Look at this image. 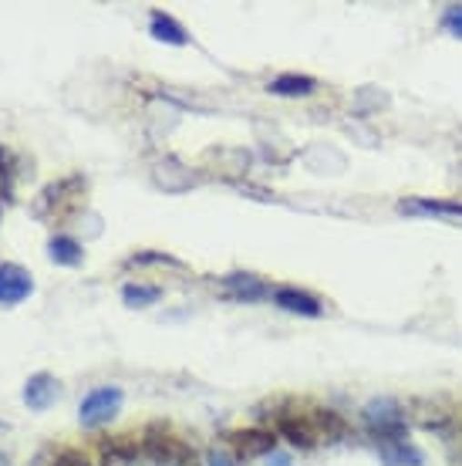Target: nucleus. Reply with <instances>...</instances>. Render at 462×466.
<instances>
[{"label":"nucleus","instance_id":"11","mask_svg":"<svg viewBox=\"0 0 462 466\" xmlns=\"http://www.w3.org/2000/svg\"><path fill=\"white\" fill-rule=\"evenodd\" d=\"M149 35L156 37V41H162V45H176V47L189 45V31L176 21L173 14H166V11L149 14Z\"/></svg>","mask_w":462,"mask_h":466},{"label":"nucleus","instance_id":"18","mask_svg":"<svg viewBox=\"0 0 462 466\" xmlns=\"http://www.w3.org/2000/svg\"><path fill=\"white\" fill-rule=\"evenodd\" d=\"M442 31H449L452 37H459L462 41V4H452V7H446L439 17Z\"/></svg>","mask_w":462,"mask_h":466},{"label":"nucleus","instance_id":"21","mask_svg":"<svg viewBox=\"0 0 462 466\" xmlns=\"http://www.w3.org/2000/svg\"><path fill=\"white\" fill-rule=\"evenodd\" d=\"M206 466H236V456L230 450H209Z\"/></svg>","mask_w":462,"mask_h":466},{"label":"nucleus","instance_id":"9","mask_svg":"<svg viewBox=\"0 0 462 466\" xmlns=\"http://www.w3.org/2000/svg\"><path fill=\"white\" fill-rule=\"evenodd\" d=\"M61 396V385L55 375L47 372H37L27 379V385H24V406L35 409V412H45V409H51L55 402H58Z\"/></svg>","mask_w":462,"mask_h":466},{"label":"nucleus","instance_id":"16","mask_svg":"<svg viewBox=\"0 0 462 466\" xmlns=\"http://www.w3.org/2000/svg\"><path fill=\"white\" fill-rule=\"evenodd\" d=\"M142 443H128V440H116V443L102 446V466H132L139 456Z\"/></svg>","mask_w":462,"mask_h":466},{"label":"nucleus","instance_id":"3","mask_svg":"<svg viewBox=\"0 0 462 466\" xmlns=\"http://www.w3.org/2000/svg\"><path fill=\"white\" fill-rule=\"evenodd\" d=\"M230 453L236 456V463L243 460H256V456H270L277 450V432L264 430V426H250V430H233L226 432Z\"/></svg>","mask_w":462,"mask_h":466},{"label":"nucleus","instance_id":"14","mask_svg":"<svg viewBox=\"0 0 462 466\" xmlns=\"http://www.w3.org/2000/svg\"><path fill=\"white\" fill-rule=\"evenodd\" d=\"M385 466H426V456L418 446H412L408 440H395V443H378Z\"/></svg>","mask_w":462,"mask_h":466},{"label":"nucleus","instance_id":"2","mask_svg":"<svg viewBox=\"0 0 462 466\" xmlns=\"http://www.w3.org/2000/svg\"><path fill=\"white\" fill-rule=\"evenodd\" d=\"M122 399H126V392L118 385H98V389H92L88 396L81 399L78 422L85 430H98L105 422H112L118 416V409H122Z\"/></svg>","mask_w":462,"mask_h":466},{"label":"nucleus","instance_id":"4","mask_svg":"<svg viewBox=\"0 0 462 466\" xmlns=\"http://www.w3.org/2000/svg\"><path fill=\"white\" fill-rule=\"evenodd\" d=\"M142 453L149 456L152 463H169V466H189V450L186 443H179L176 436L159 430H149L142 440Z\"/></svg>","mask_w":462,"mask_h":466},{"label":"nucleus","instance_id":"22","mask_svg":"<svg viewBox=\"0 0 462 466\" xmlns=\"http://www.w3.org/2000/svg\"><path fill=\"white\" fill-rule=\"evenodd\" d=\"M266 466H294V463H290V456H287V453H280V450H274V453L266 456Z\"/></svg>","mask_w":462,"mask_h":466},{"label":"nucleus","instance_id":"19","mask_svg":"<svg viewBox=\"0 0 462 466\" xmlns=\"http://www.w3.org/2000/svg\"><path fill=\"white\" fill-rule=\"evenodd\" d=\"M128 264H132V268H142V264H169V268H183V260H176V257H169V254H156V250L136 254Z\"/></svg>","mask_w":462,"mask_h":466},{"label":"nucleus","instance_id":"7","mask_svg":"<svg viewBox=\"0 0 462 466\" xmlns=\"http://www.w3.org/2000/svg\"><path fill=\"white\" fill-rule=\"evenodd\" d=\"M270 301L277 304L280 311L287 315H301V318H321L324 315V304L314 298V294L301 291V288H290V284H280L274 288V298Z\"/></svg>","mask_w":462,"mask_h":466},{"label":"nucleus","instance_id":"17","mask_svg":"<svg viewBox=\"0 0 462 466\" xmlns=\"http://www.w3.org/2000/svg\"><path fill=\"white\" fill-rule=\"evenodd\" d=\"M159 298H162V291L152 288V284H126V288H122L126 308H152V304H159Z\"/></svg>","mask_w":462,"mask_h":466},{"label":"nucleus","instance_id":"10","mask_svg":"<svg viewBox=\"0 0 462 466\" xmlns=\"http://www.w3.org/2000/svg\"><path fill=\"white\" fill-rule=\"evenodd\" d=\"M274 432H277L284 443L294 446V450H314V446H317V432H314L311 420L290 416V412L277 416V430H274Z\"/></svg>","mask_w":462,"mask_h":466},{"label":"nucleus","instance_id":"13","mask_svg":"<svg viewBox=\"0 0 462 466\" xmlns=\"http://www.w3.org/2000/svg\"><path fill=\"white\" fill-rule=\"evenodd\" d=\"M47 257L58 264V268H78L81 260H85V247L68 237V233H55L51 240H47Z\"/></svg>","mask_w":462,"mask_h":466},{"label":"nucleus","instance_id":"8","mask_svg":"<svg viewBox=\"0 0 462 466\" xmlns=\"http://www.w3.org/2000/svg\"><path fill=\"white\" fill-rule=\"evenodd\" d=\"M398 210L408 213V217H446V220H462V199L412 197V199H402Z\"/></svg>","mask_w":462,"mask_h":466},{"label":"nucleus","instance_id":"20","mask_svg":"<svg viewBox=\"0 0 462 466\" xmlns=\"http://www.w3.org/2000/svg\"><path fill=\"white\" fill-rule=\"evenodd\" d=\"M55 466H92V463H88V456L81 453V450H61Z\"/></svg>","mask_w":462,"mask_h":466},{"label":"nucleus","instance_id":"15","mask_svg":"<svg viewBox=\"0 0 462 466\" xmlns=\"http://www.w3.org/2000/svg\"><path fill=\"white\" fill-rule=\"evenodd\" d=\"M311 426H314V432H317V440H327V443L347 436V422L341 420L337 412H331V409H314Z\"/></svg>","mask_w":462,"mask_h":466},{"label":"nucleus","instance_id":"1","mask_svg":"<svg viewBox=\"0 0 462 466\" xmlns=\"http://www.w3.org/2000/svg\"><path fill=\"white\" fill-rule=\"evenodd\" d=\"M361 420H365V430L371 432L375 443H395V440L408 436L405 409L395 399H371L368 406L361 409Z\"/></svg>","mask_w":462,"mask_h":466},{"label":"nucleus","instance_id":"12","mask_svg":"<svg viewBox=\"0 0 462 466\" xmlns=\"http://www.w3.org/2000/svg\"><path fill=\"white\" fill-rule=\"evenodd\" d=\"M266 92L277 95V98H304V95L317 92V82L311 75H297V71H287V75H277L274 82L266 85Z\"/></svg>","mask_w":462,"mask_h":466},{"label":"nucleus","instance_id":"6","mask_svg":"<svg viewBox=\"0 0 462 466\" xmlns=\"http://www.w3.org/2000/svg\"><path fill=\"white\" fill-rule=\"evenodd\" d=\"M220 284L233 301L256 304V301H270V298H274V288H270L260 274H243L240 270V274H226V278H220Z\"/></svg>","mask_w":462,"mask_h":466},{"label":"nucleus","instance_id":"5","mask_svg":"<svg viewBox=\"0 0 462 466\" xmlns=\"http://www.w3.org/2000/svg\"><path fill=\"white\" fill-rule=\"evenodd\" d=\"M35 294V278L21 264H0V304L17 308Z\"/></svg>","mask_w":462,"mask_h":466}]
</instances>
